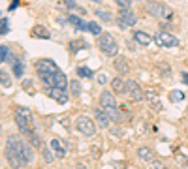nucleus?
Masks as SVG:
<instances>
[{
	"instance_id": "nucleus-1",
	"label": "nucleus",
	"mask_w": 188,
	"mask_h": 169,
	"mask_svg": "<svg viewBox=\"0 0 188 169\" xmlns=\"http://www.w3.org/2000/svg\"><path fill=\"white\" fill-rule=\"evenodd\" d=\"M23 143L25 141H21L15 135H8V139H6V160H8L10 167H13V169H19V167L26 165Z\"/></svg>"
},
{
	"instance_id": "nucleus-2",
	"label": "nucleus",
	"mask_w": 188,
	"mask_h": 169,
	"mask_svg": "<svg viewBox=\"0 0 188 169\" xmlns=\"http://www.w3.org/2000/svg\"><path fill=\"white\" fill-rule=\"evenodd\" d=\"M32 122H34V118H32V113L28 109H25V107H17L15 109V124L19 126L21 133L28 135V133L32 132Z\"/></svg>"
},
{
	"instance_id": "nucleus-3",
	"label": "nucleus",
	"mask_w": 188,
	"mask_h": 169,
	"mask_svg": "<svg viewBox=\"0 0 188 169\" xmlns=\"http://www.w3.org/2000/svg\"><path fill=\"white\" fill-rule=\"evenodd\" d=\"M98 47H100V51L106 55V56H115L119 55V43L115 41V38L111 36L109 32L106 34H100L98 36Z\"/></svg>"
},
{
	"instance_id": "nucleus-4",
	"label": "nucleus",
	"mask_w": 188,
	"mask_h": 169,
	"mask_svg": "<svg viewBox=\"0 0 188 169\" xmlns=\"http://www.w3.org/2000/svg\"><path fill=\"white\" fill-rule=\"evenodd\" d=\"M96 128H98V124H96V120H92V118H88V117H77L75 118V130L79 133H83V135H87V137L96 135Z\"/></svg>"
},
{
	"instance_id": "nucleus-5",
	"label": "nucleus",
	"mask_w": 188,
	"mask_h": 169,
	"mask_svg": "<svg viewBox=\"0 0 188 169\" xmlns=\"http://www.w3.org/2000/svg\"><path fill=\"white\" fill-rule=\"evenodd\" d=\"M149 11L152 17L156 19H164V21H169L173 17V11L168 4H162V2H151L149 4Z\"/></svg>"
},
{
	"instance_id": "nucleus-6",
	"label": "nucleus",
	"mask_w": 188,
	"mask_h": 169,
	"mask_svg": "<svg viewBox=\"0 0 188 169\" xmlns=\"http://www.w3.org/2000/svg\"><path fill=\"white\" fill-rule=\"evenodd\" d=\"M154 41H156L158 47H177V45H179V40L173 36L171 32H168V30L156 32V34H154Z\"/></svg>"
},
{
	"instance_id": "nucleus-7",
	"label": "nucleus",
	"mask_w": 188,
	"mask_h": 169,
	"mask_svg": "<svg viewBox=\"0 0 188 169\" xmlns=\"http://www.w3.org/2000/svg\"><path fill=\"white\" fill-rule=\"evenodd\" d=\"M36 72L40 75V79H43V77H47V75H55L58 72V68H57V64H55L53 60H40L36 64Z\"/></svg>"
},
{
	"instance_id": "nucleus-8",
	"label": "nucleus",
	"mask_w": 188,
	"mask_h": 169,
	"mask_svg": "<svg viewBox=\"0 0 188 169\" xmlns=\"http://www.w3.org/2000/svg\"><path fill=\"white\" fill-rule=\"evenodd\" d=\"M119 26L121 28H128V26H134L137 23V17H136V13L132 11V10H121L119 13Z\"/></svg>"
},
{
	"instance_id": "nucleus-9",
	"label": "nucleus",
	"mask_w": 188,
	"mask_h": 169,
	"mask_svg": "<svg viewBox=\"0 0 188 169\" xmlns=\"http://www.w3.org/2000/svg\"><path fill=\"white\" fill-rule=\"evenodd\" d=\"M126 94L132 98L134 102H141L143 98H145V92H143V88L139 87V84L136 81H126Z\"/></svg>"
},
{
	"instance_id": "nucleus-10",
	"label": "nucleus",
	"mask_w": 188,
	"mask_h": 169,
	"mask_svg": "<svg viewBox=\"0 0 188 169\" xmlns=\"http://www.w3.org/2000/svg\"><path fill=\"white\" fill-rule=\"evenodd\" d=\"M47 96H51L53 100L58 102V103H66V102H68V92H66V88L49 87V88H47Z\"/></svg>"
},
{
	"instance_id": "nucleus-11",
	"label": "nucleus",
	"mask_w": 188,
	"mask_h": 169,
	"mask_svg": "<svg viewBox=\"0 0 188 169\" xmlns=\"http://www.w3.org/2000/svg\"><path fill=\"white\" fill-rule=\"evenodd\" d=\"M113 68L117 70V73H119V75H124V73L130 72V62H128V58L117 55L115 58H113Z\"/></svg>"
},
{
	"instance_id": "nucleus-12",
	"label": "nucleus",
	"mask_w": 188,
	"mask_h": 169,
	"mask_svg": "<svg viewBox=\"0 0 188 169\" xmlns=\"http://www.w3.org/2000/svg\"><path fill=\"white\" fill-rule=\"evenodd\" d=\"M94 118H96V124H98L100 128H109L111 118H109V115L106 113V109H103V107L94 109Z\"/></svg>"
},
{
	"instance_id": "nucleus-13",
	"label": "nucleus",
	"mask_w": 188,
	"mask_h": 169,
	"mask_svg": "<svg viewBox=\"0 0 188 169\" xmlns=\"http://www.w3.org/2000/svg\"><path fill=\"white\" fill-rule=\"evenodd\" d=\"M117 102H115V96L113 92H109V90H103V92L100 94V107H115Z\"/></svg>"
},
{
	"instance_id": "nucleus-14",
	"label": "nucleus",
	"mask_w": 188,
	"mask_h": 169,
	"mask_svg": "<svg viewBox=\"0 0 188 169\" xmlns=\"http://www.w3.org/2000/svg\"><path fill=\"white\" fill-rule=\"evenodd\" d=\"M111 87H113L115 94H126V79H122V75H117L115 79H111Z\"/></svg>"
},
{
	"instance_id": "nucleus-15",
	"label": "nucleus",
	"mask_w": 188,
	"mask_h": 169,
	"mask_svg": "<svg viewBox=\"0 0 188 169\" xmlns=\"http://www.w3.org/2000/svg\"><path fill=\"white\" fill-rule=\"evenodd\" d=\"M134 40L137 41L139 45H151V41H154V36H149V34L143 32V30H136Z\"/></svg>"
},
{
	"instance_id": "nucleus-16",
	"label": "nucleus",
	"mask_w": 188,
	"mask_h": 169,
	"mask_svg": "<svg viewBox=\"0 0 188 169\" xmlns=\"http://www.w3.org/2000/svg\"><path fill=\"white\" fill-rule=\"evenodd\" d=\"M32 36L38 38V40H47L49 38V30H47L43 25H34L32 26Z\"/></svg>"
},
{
	"instance_id": "nucleus-17",
	"label": "nucleus",
	"mask_w": 188,
	"mask_h": 169,
	"mask_svg": "<svg viewBox=\"0 0 188 169\" xmlns=\"http://www.w3.org/2000/svg\"><path fill=\"white\" fill-rule=\"evenodd\" d=\"M70 84V81H68V77H66V73L64 72H58L55 73V87H58V88H66Z\"/></svg>"
},
{
	"instance_id": "nucleus-18",
	"label": "nucleus",
	"mask_w": 188,
	"mask_h": 169,
	"mask_svg": "<svg viewBox=\"0 0 188 169\" xmlns=\"http://www.w3.org/2000/svg\"><path fill=\"white\" fill-rule=\"evenodd\" d=\"M51 147L55 149V156H57V158H64L66 156V149L62 147L60 139H51Z\"/></svg>"
},
{
	"instance_id": "nucleus-19",
	"label": "nucleus",
	"mask_w": 188,
	"mask_h": 169,
	"mask_svg": "<svg viewBox=\"0 0 188 169\" xmlns=\"http://www.w3.org/2000/svg\"><path fill=\"white\" fill-rule=\"evenodd\" d=\"M137 156L141 160H145V162H152L154 160V154H152V150L149 149V147H139L137 149Z\"/></svg>"
},
{
	"instance_id": "nucleus-20",
	"label": "nucleus",
	"mask_w": 188,
	"mask_h": 169,
	"mask_svg": "<svg viewBox=\"0 0 188 169\" xmlns=\"http://www.w3.org/2000/svg\"><path fill=\"white\" fill-rule=\"evenodd\" d=\"M106 113L109 115V118L113 122H122V113L117 109V105H115V107H106Z\"/></svg>"
},
{
	"instance_id": "nucleus-21",
	"label": "nucleus",
	"mask_w": 188,
	"mask_h": 169,
	"mask_svg": "<svg viewBox=\"0 0 188 169\" xmlns=\"http://www.w3.org/2000/svg\"><path fill=\"white\" fill-rule=\"evenodd\" d=\"M68 21H70V23H72L75 28H79V30H87V28H88V23H85L83 19L75 17V15H70V17H68Z\"/></svg>"
},
{
	"instance_id": "nucleus-22",
	"label": "nucleus",
	"mask_w": 188,
	"mask_h": 169,
	"mask_svg": "<svg viewBox=\"0 0 188 169\" xmlns=\"http://www.w3.org/2000/svg\"><path fill=\"white\" fill-rule=\"evenodd\" d=\"M41 149V156H43V160H45V164H51V162L55 160V156H53V152H51V149L47 145H41L40 147Z\"/></svg>"
},
{
	"instance_id": "nucleus-23",
	"label": "nucleus",
	"mask_w": 188,
	"mask_h": 169,
	"mask_svg": "<svg viewBox=\"0 0 188 169\" xmlns=\"http://www.w3.org/2000/svg\"><path fill=\"white\" fill-rule=\"evenodd\" d=\"M0 84H2L4 88H10L11 87V77L8 72H4V70H0Z\"/></svg>"
},
{
	"instance_id": "nucleus-24",
	"label": "nucleus",
	"mask_w": 188,
	"mask_h": 169,
	"mask_svg": "<svg viewBox=\"0 0 188 169\" xmlns=\"http://www.w3.org/2000/svg\"><path fill=\"white\" fill-rule=\"evenodd\" d=\"M23 152H25V160H26V164H30V162L34 160V150H32L30 143H23Z\"/></svg>"
},
{
	"instance_id": "nucleus-25",
	"label": "nucleus",
	"mask_w": 188,
	"mask_h": 169,
	"mask_svg": "<svg viewBox=\"0 0 188 169\" xmlns=\"http://www.w3.org/2000/svg\"><path fill=\"white\" fill-rule=\"evenodd\" d=\"M169 100H171L173 103L183 102V100H184V92H183V90H171V92H169Z\"/></svg>"
},
{
	"instance_id": "nucleus-26",
	"label": "nucleus",
	"mask_w": 188,
	"mask_h": 169,
	"mask_svg": "<svg viewBox=\"0 0 188 169\" xmlns=\"http://www.w3.org/2000/svg\"><path fill=\"white\" fill-rule=\"evenodd\" d=\"M70 92H72V96H79L81 94V83L79 81H70Z\"/></svg>"
},
{
	"instance_id": "nucleus-27",
	"label": "nucleus",
	"mask_w": 188,
	"mask_h": 169,
	"mask_svg": "<svg viewBox=\"0 0 188 169\" xmlns=\"http://www.w3.org/2000/svg\"><path fill=\"white\" fill-rule=\"evenodd\" d=\"M96 17L100 21H106V23H111V19H113L109 11H103V10H96Z\"/></svg>"
},
{
	"instance_id": "nucleus-28",
	"label": "nucleus",
	"mask_w": 188,
	"mask_h": 169,
	"mask_svg": "<svg viewBox=\"0 0 188 169\" xmlns=\"http://www.w3.org/2000/svg\"><path fill=\"white\" fill-rule=\"evenodd\" d=\"M28 139H30V145H32V147H41V139H40V135H38L34 130L28 133Z\"/></svg>"
},
{
	"instance_id": "nucleus-29",
	"label": "nucleus",
	"mask_w": 188,
	"mask_h": 169,
	"mask_svg": "<svg viewBox=\"0 0 188 169\" xmlns=\"http://www.w3.org/2000/svg\"><path fill=\"white\" fill-rule=\"evenodd\" d=\"M77 75L79 77H88V79H92V77H94V73L90 72L88 68H85V66H79L77 68Z\"/></svg>"
},
{
	"instance_id": "nucleus-30",
	"label": "nucleus",
	"mask_w": 188,
	"mask_h": 169,
	"mask_svg": "<svg viewBox=\"0 0 188 169\" xmlns=\"http://www.w3.org/2000/svg\"><path fill=\"white\" fill-rule=\"evenodd\" d=\"M87 30H88L90 34H94V36H100V34H102V28H100L98 23H88V28H87Z\"/></svg>"
},
{
	"instance_id": "nucleus-31",
	"label": "nucleus",
	"mask_w": 188,
	"mask_h": 169,
	"mask_svg": "<svg viewBox=\"0 0 188 169\" xmlns=\"http://www.w3.org/2000/svg\"><path fill=\"white\" fill-rule=\"evenodd\" d=\"M8 55H10L8 47H6V45H0V64H2V62H6V60H8Z\"/></svg>"
},
{
	"instance_id": "nucleus-32",
	"label": "nucleus",
	"mask_w": 188,
	"mask_h": 169,
	"mask_svg": "<svg viewBox=\"0 0 188 169\" xmlns=\"http://www.w3.org/2000/svg\"><path fill=\"white\" fill-rule=\"evenodd\" d=\"M10 32V23L8 19H0V34H8Z\"/></svg>"
},
{
	"instance_id": "nucleus-33",
	"label": "nucleus",
	"mask_w": 188,
	"mask_h": 169,
	"mask_svg": "<svg viewBox=\"0 0 188 169\" xmlns=\"http://www.w3.org/2000/svg\"><path fill=\"white\" fill-rule=\"evenodd\" d=\"M11 68H13V73H15V77H21V75H23V64H21L19 60L15 62V64H11Z\"/></svg>"
},
{
	"instance_id": "nucleus-34",
	"label": "nucleus",
	"mask_w": 188,
	"mask_h": 169,
	"mask_svg": "<svg viewBox=\"0 0 188 169\" xmlns=\"http://www.w3.org/2000/svg\"><path fill=\"white\" fill-rule=\"evenodd\" d=\"M117 4L121 6V10H132V2L130 0H117Z\"/></svg>"
},
{
	"instance_id": "nucleus-35",
	"label": "nucleus",
	"mask_w": 188,
	"mask_h": 169,
	"mask_svg": "<svg viewBox=\"0 0 188 169\" xmlns=\"http://www.w3.org/2000/svg\"><path fill=\"white\" fill-rule=\"evenodd\" d=\"M70 47H72V51L75 53V51H77L79 47H87V43H85V41H83V40H77V43H75V41H73V43L70 45Z\"/></svg>"
},
{
	"instance_id": "nucleus-36",
	"label": "nucleus",
	"mask_w": 188,
	"mask_h": 169,
	"mask_svg": "<svg viewBox=\"0 0 188 169\" xmlns=\"http://www.w3.org/2000/svg\"><path fill=\"white\" fill-rule=\"evenodd\" d=\"M151 167H152V169H166L164 164H162V162H158V160H152V162H151Z\"/></svg>"
},
{
	"instance_id": "nucleus-37",
	"label": "nucleus",
	"mask_w": 188,
	"mask_h": 169,
	"mask_svg": "<svg viewBox=\"0 0 188 169\" xmlns=\"http://www.w3.org/2000/svg\"><path fill=\"white\" fill-rule=\"evenodd\" d=\"M96 79H98V83H100V84H106V83L109 81L106 73H98V75H96Z\"/></svg>"
},
{
	"instance_id": "nucleus-38",
	"label": "nucleus",
	"mask_w": 188,
	"mask_h": 169,
	"mask_svg": "<svg viewBox=\"0 0 188 169\" xmlns=\"http://www.w3.org/2000/svg\"><path fill=\"white\" fill-rule=\"evenodd\" d=\"M23 88L26 90V92H34V87H32V83H28V81H23Z\"/></svg>"
},
{
	"instance_id": "nucleus-39",
	"label": "nucleus",
	"mask_w": 188,
	"mask_h": 169,
	"mask_svg": "<svg viewBox=\"0 0 188 169\" xmlns=\"http://www.w3.org/2000/svg\"><path fill=\"white\" fill-rule=\"evenodd\" d=\"M17 6H19V0H13V2H11V6H10V11H13V10L17 8Z\"/></svg>"
},
{
	"instance_id": "nucleus-40",
	"label": "nucleus",
	"mask_w": 188,
	"mask_h": 169,
	"mask_svg": "<svg viewBox=\"0 0 188 169\" xmlns=\"http://www.w3.org/2000/svg\"><path fill=\"white\" fill-rule=\"evenodd\" d=\"M66 6L68 8H75V0H66Z\"/></svg>"
},
{
	"instance_id": "nucleus-41",
	"label": "nucleus",
	"mask_w": 188,
	"mask_h": 169,
	"mask_svg": "<svg viewBox=\"0 0 188 169\" xmlns=\"http://www.w3.org/2000/svg\"><path fill=\"white\" fill-rule=\"evenodd\" d=\"M183 79H184V83L188 84V73H183Z\"/></svg>"
},
{
	"instance_id": "nucleus-42",
	"label": "nucleus",
	"mask_w": 188,
	"mask_h": 169,
	"mask_svg": "<svg viewBox=\"0 0 188 169\" xmlns=\"http://www.w3.org/2000/svg\"><path fill=\"white\" fill-rule=\"evenodd\" d=\"M79 169H85V167H83V165H79Z\"/></svg>"
},
{
	"instance_id": "nucleus-43",
	"label": "nucleus",
	"mask_w": 188,
	"mask_h": 169,
	"mask_svg": "<svg viewBox=\"0 0 188 169\" xmlns=\"http://www.w3.org/2000/svg\"><path fill=\"white\" fill-rule=\"evenodd\" d=\"M92 2H100V0H92Z\"/></svg>"
},
{
	"instance_id": "nucleus-44",
	"label": "nucleus",
	"mask_w": 188,
	"mask_h": 169,
	"mask_svg": "<svg viewBox=\"0 0 188 169\" xmlns=\"http://www.w3.org/2000/svg\"><path fill=\"white\" fill-rule=\"evenodd\" d=\"M186 137H188V132H186Z\"/></svg>"
},
{
	"instance_id": "nucleus-45",
	"label": "nucleus",
	"mask_w": 188,
	"mask_h": 169,
	"mask_svg": "<svg viewBox=\"0 0 188 169\" xmlns=\"http://www.w3.org/2000/svg\"><path fill=\"white\" fill-rule=\"evenodd\" d=\"M151 2H152V0H151Z\"/></svg>"
}]
</instances>
